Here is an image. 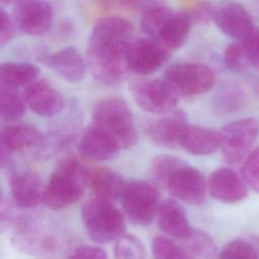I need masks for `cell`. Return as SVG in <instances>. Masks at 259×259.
<instances>
[{
	"label": "cell",
	"instance_id": "1",
	"mask_svg": "<svg viewBox=\"0 0 259 259\" xmlns=\"http://www.w3.org/2000/svg\"><path fill=\"white\" fill-rule=\"evenodd\" d=\"M134 27L121 17L99 19L87 47V60L93 77L101 84L115 86L127 75V53L133 42Z\"/></svg>",
	"mask_w": 259,
	"mask_h": 259
},
{
	"label": "cell",
	"instance_id": "2",
	"mask_svg": "<svg viewBox=\"0 0 259 259\" xmlns=\"http://www.w3.org/2000/svg\"><path fill=\"white\" fill-rule=\"evenodd\" d=\"M16 249L35 259H59L69 249L71 236L54 219L35 213L19 214L11 228Z\"/></svg>",
	"mask_w": 259,
	"mask_h": 259
},
{
	"label": "cell",
	"instance_id": "3",
	"mask_svg": "<svg viewBox=\"0 0 259 259\" xmlns=\"http://www.w3.org/2000/svg\"><path fill=\"white\" fill-rule=\"evenodd\" d=\"M154 181L164 187L174 198L191 205H199L205 199L207 181L202 173L180 158L160 155L151 165Z\"/></svg>",
	"mask_w": 259,
	"mask_h": 259
},
{
	"label": "cell",
	"instance_id": "4",
	"mask_svg": "<svg viewBox=\"0 0 259 259\" xmlns=\"http://www.w3.org/2000/svg\"><path fill=\"white\" fill-rule=\"evenodd\" d=\"M90 167L75 157L59 163L44 190L42 202L52 209H63L80 200L88 187Z\"/></svg>",
	"mask_w": 259,
	"mask_h": 259
},
{
	"label": "cell",
	"instance_id": "5",
	"mask_svg": "<svg viewBox=\"0 0 259 259\" xmlns=\"http://www.w3.org/2000/svg\"><path fill=\"white\" fill-rule=\"evenodd\" d=\"M81 219L88 237L95 243L117 241L126 234L124 217L113 201L92 197L83 204Z\"/></svg>",
	"mask_w": 259,
	"mask_h": 259
},
{
	"label": "cell",
	"instance_id": "6",
	"mask_svg": "<svg viewBox=\"0 0 259 259\" xmlns=\"http://www.w3.org/2000/svg\"><path fill=\"white\" fill-rule=\"evenodd\" d=\"M92 123L108 133L120 150L128 149L138 142V132L126 101L119 97L99 100L92 111Z\"/></svg>",
	"mask_w": 259,
	"mask_h": 259
},
{
	"label": "cell",
	"instance_id": "7",
	"mask_svg": "<svg viewBox=\"0 0 259 259\" xmlns=\"http://www.w3.org/2000/svg\"><path fill=\"white\" fill-rule=\"evenodd\" d=\"M120 200L128 220L142 226L150 224L157 217L162 202L157 187L144 180L125 182Z\"/></svg>",
	"mask_w": 259,
	"mask_h": 259
},
{
	"label": "cell",
	"instance_id": "8",
	"mask_svg": "<svg viewBox=\"0 0 259 259\" xmlns=\"http://www.w3.org/2000/svg\"><path fill=\"white\" fill-rule=\"evenodd\" d=\"M132 97L143 110L164 115L175 108L178 93L164 79H135L130 85Z\"/></svg>",
	"mask_w": 259,
	"mask_h": 259
},
{
	"label": "cell",
	"instance_id": "9",
	"mask_svg": "<svg viewBox=\"0 0 259 259\" xmlns=\"http://www.w3.org/2000/svg\"><path fill=\"white\" fill-rule=\"evenodd\" d=\"M181 95L194 96L209 91L215 82L213 71L206 65L182 62L171 65L164 78Z\"/></svg>",
	"mask_w": 259,
	"mask_h": 259
},
{
	"label": "cell",
	"instance_id": "10",
	"mask_svg": "<svg viewBox=\"0 0 259 259\" xmlns=\"http://www.w3.org/2000/svg\"><path fill=\"white\" fill-rule=\"evenodd\" d=\"M259 136V121L252 117L241 118L227 124L221 132V150L230 164L243 160Z\"/></svg>",
	"mask_w": 259,
	"mask_h": 259
},
{
	"label": "cell",
	"instance_id": "11",
	"mask_svg": "<svg viewBox=\"0 0 259 259\" xmlns=\"http://www.w3.org/2000/svg\"><path fill=\"white\" fill-rule=\"evenodd\" d=\"M16 27L28 35H41L52 26L54 8L47 0H17L13 5Z\"/></svg>",
	"mask_w": 259,
	"mask_h": 259
},
{
	"label": "cell",
	"instance_id": "12",
	"mask_svg": "<svg viewBox=\"0 0 259 259\" xmlns=\"http://www.w3.org/2000/svg\"><path fill=\"white\" fill-rule=\"evenodd\" d=\"M170 54L171 52L155 38L133 40L127 53L128 70L139 75L152 74L167 62Z\"/></svg>",
	"mask_w": 259,
	"mask_h": 259
},
{
	"label": "cell",
	"instance_id": "13",
	"mask_svg": "<svg viewBox=\"0 0 259 259\" xmlns=\"http://www.w3.org/2000/svg\"><path fill=\"white\" fill-rule=\"evenodd\" d=\"M213 21L219 29L238 41L245 40L255 29L248 10L240 3L228 1L217 8Z\"/></svg>",
	"mask_w": 259,
	"mask_h": 259
},
{
	"label": "cell",
	"instance_id": "14",
	"mask_svg": "<svg viewBox=\"0 0 259 259\" xmlns=\"http://www.w3.org/2000/svg\"><path fill=\"white\" fill-rule=\"evenodd\" d=\"M187 125L186 113L176 109L149 123L146 134L149 140L159 147L176 148L180 147V141Z\"/></svg>",
	"mask_w": 259,
	"mask_h": 259
},
{
	"label": "cell",
	"instance_id": "15",
	"mask_svg": "<svg viewBox=\"0 0 259 259\" xmlns=\"http://www.w3.org/2000/svg\"><path fill=\"white\" fill-rule=\"evenodd\" d=\"M78 150L86 159L106 161L116 157L120 148L108 133L91 122L81 135Z\"/></svg>",
	"mask_w": 259,
	"mask_h": 259
},
{
	"label": "cell",
	"instance_id": "16",
	"mask_svg": "<svg viewBox=\"0 0 259 259\" xmlns=\"http://www.w3.org/2000/svg\"><path fill=\"white\" fill-rule=\"evenodd\" d=\"M23 97L28 107L42 117L55 116L64 109L62 94L44 80H36L26 86Z\"/></svg>",
	"mask_w": 259,
	"mask_h": 259
},
{
	"label": "cell",
	"instance_id": "17",
	"mask_svg": "<svg viewBox=\"0 0 259 259\" xmlns=\"http://www.w3.org/2000/svg\"><path fill=\"white\" fill-rule=\"evenodd\" d=\"M207 190L213 198L226 203L239 202L248 194L244 179L230 168L214 170L207 179Z\"/></svg>",
	"mask_w": 259,
	"mask_h": 259
},
{
	"label": "cell",
	"instance_id": "18",
	"mask_svg": "<svg viewBox=\"0 0 259 259\" xmlns=\"http://www.w3.org/2000/svg\"><path fill=\"white\" fill-rule=\"evenodd\" d=\"M42 62L53 72L69 83H78L85 77L86 63L80 53L73 47H68L47 55Z\"/></svg>",
	"mask_w": 259,
	"mask_h": 259
},
{
	"label": "cell",
	"instance_id": "19",
	"mask_svg": "<svg viewBox=\"0 0 259 259\" xmlns=\"http://www.w3.org/2000/svg\"><path fill=\"white\" fill-rule=\"evenodd\" d=\"M157 221L160 230L173 239L185 241L193 232L184 208L175 199L168 198L161 202Z\"/></svg>",
	"mask_w": 259,
	"mask_h": 259
},
{
	"label": "cell",
	"instance_id": "20",
	"mask_svg": "<svg viewBox=\"0 0 259 259\" xmlns=\"http://www.w3.org/2000/svg\"><path fill=\"white\" fill-rule=\"evenodd\" d=\"M11 198L20 208L33 207L44 199L45 185L40 178L31 172L13 173L9 180Z\"/></svg>",
	"mask_w": 259,
	"mask_h": 259
},
{
	"label": "cell",
	"instance_id": "21",
	"mask_svg": "<svg viewBox=\"0 0 259 259\" xmlns=\"http://www.w3.org/2000/svg\"><path fill=\"white\" fill-rule=\"evenodd\" d=\"M220 147L221 133L200 125L188 124L180 141V148L195 156L212 154Z\"/></svg>",
	"mask_w": 259,
	"mask_h": 259
},
{
	"label": "cell",
	"instance_id": "22",
	"mask_svg": "<svg viewBox=\"0 0 259 259\" xmlns=\"http://www.w3.org/2000/svg\"><path fill=\"white\" fill-rule=\"evenodd\" d=\"M45 135L33 124L16 123L3 127L1 133V147L10 152L34 149L41 146Z\"/></svg>",
	"mask_w": 259,
	"mask_h": 259
},
{
	"label": "cell",
	"instance_id": "23",
	"mask_svg": "<svg viewBox=\"0 0 259 259\" xmlns=\"http://www.w3.org/2000/svg\"><path fill=\"white\" fill-rule=\"evenodd\" d=\"M125 181L115 171L106 167H90L88 187L98 197L106 200L120 199Z\"/></svg>",
	"mask_w": 259,
	"mask_h": 259
},
{
	"label": "cell",
	"instance_id": "24",
	"mask_svg": "<svg viewBox=\"0 0 259 259\" xmlns=\"http://www.w3.org/2000/svg\"><path fill=\"white\" fill-rule=\"evenodd\" d=\"M192 22L193 20L189 12L173 13L155 39L161 42L169 52L175 51L186 41Z\"/></svg>",
	"mask_w": 259,
	"mask_h": 259
},
{
	"label": "cell",
	"instance_id": "25",
	"mask_svg": "<svg viewBox=\"0 0 259 259\" xmlns=\"http://www.w3.org/2000/svg\"><path fill=\"white\" fill-rule=\"evenodd\" d=\"M39 68L29 62H5L0 67V84L16 89L36 81Z\"/></svg>",
	"mask_w": 259,
	"mask_h": 259
},
{
	"label": "cell",
	"instance_id": "26",
	"mask_svg": "<svg viewBox=\"0 0 259 259\" xmlns=\"http://www.w3.org/2000/svg\"><path fill=\"white\" fill-rule=\"evenodd\" d=\"M212 104L219 114H233L244 108L246 95L237 85H225L214 94Z\"/></svg>",
	"mask_w": 259,
	"mask_h": 259
},
{
	"label": "cell",
	"instance_id": "27",
	"mask_svg": "<svg viewBox=\"0 0 259 259\" xmlns=\"http://www.w3.org/2000/svg\"><path fill=\"white\" fill-rule=\"evenodd\" d=\"M173 10L164 3L152 6L142 12L141 29L148 37L156 38L166 21L173 15Z\"/></svg>",
	"mask_w": 259,
	"mask_h": 259
},
{
	"label": "cell",
	"instance_id": "28",
	"mask_svg": "<svg viewBox=\"0 0 259 259\" xmlns=\"http://www.w3.org/2000/svg\"><path fill=\"white\" fill-rule=\"evenodd\" d=\"M25 112V100L16 89L0 87V114L4 120L12 121L20 118Z\"/></svg>",
	"mask_w": 259,
	"mask_h": 259
},
{
	"label": "cell",
	"instance_id": "29",
	"mask_svg": "<svg viewBox=\"0 0 259 259\" xmlns=\"http://www.w3.org/2000/svg\"><path fill=\"white\" fill-rule=\"evenodd\" d=\"M183 246L197 259H213L217 255V247L211 237L203 231L193 230L188 239L183 241Z\"/></svg>",
	"mask_w": 259,
	"mask_h": 259
},
{
	"label": "cell",
	"instance_id": "30",
	"mask_svg": "<svg viewBox=\"0 0 259 259\" xmlns=\"http://www.w3.org/2000/svg\"><path fill=\"white\" fill-rule=\"evenodd\" d=\"M152 254L154 259H193L183 245L165 236H157L153 239Z\"/></svg>",
	"mask_w": 259,
	"mask_h": 259
},
{
	"label": "cell",
	"instance_id": "31",
	"mask_svg": "<svg viewBox=\"0 0 259 259\" xmlns=\"http://www.w3.org/2000/svg\"><path fill=\"white\" fill-rule=\"evenodd\" d=\"M115 259H146V251L142 241L133 234H124L114 245Z\"/></svg>",
	"mask_w": 259,
	"mask_h": 259
},
{
	"label": "cell",
	"instance_id": "32",
	"mask_svg": "<svg viewBox=\"0 0 259 259\" xmlns=\"http://www.w3.org/2000/svg\"><path fill=\"white\" fill-rule=\"evenodd\" d=\"M218 259H258L256 249L241 239L229 242L219 253Z\"/></svg>",
	"mask_w": 259,
	"mask_h": 259
},
{
	"label": "cell",
	"instance_id": "33",
	"mask_svg": "<svg viewBox=\"0 0 259 259\" xmlns=\"http://www.w3.org/2000/svg\"><path fill=\"white\" fill-rule=\"evenodd\" d=\"M241 174L245 183L253 191L259 193V146L247 156L243 163Z\"/></svg>",
	"mask_w": 259,
	"mask_h": 259
},
{
	"label": "cell",
	"instance_id": "34",
	"mask_svg": "<svg viewBox=\"0 0 259 259\" xmlns=\"http://www.w3.org/2000/svg\"><path fill=\"white\" fill-rule=\"evenodd\" d=\"M224 63L232 71H243L249 64L243 41L230 44L224 51Z\"/></svg>",
	"mask_w": 259,
	"mask_h": 259
},
{
	"label": "cell",
	"instance_id": "35",
	"mask_svg": "<svg viewBox=\"0 0 259 259\" xmlns=\"http://www.w3.org/2000/svg\"><path fill=\"white\" fill-rule=\"evenodd\" d=\"M248 64L259 70V27H255L253 32L243 40Z\"/></svg>",
	"mask_w": 259,
	"mask_h": 259
},
{
	"label": "cell",
	"instance_id": "36",
	"mask_svg": "<svg viewBox=\"0 0 259 259\" xmlns=\"http://www.w3.org/2000/svg\"><path fill=\"white\" fill-rule=\"evenodd\" d=\"M67 259H107V254L98 246L81 245L75 248Z\"/></svg>",
	"mask_w": 259,
	"mask_h": 259
},
{
	"label": "cell",
	"instance_id": "37",
	"mask_svg": "<svg viewBox=\"0 0 259 259\" xmlns=\"http://www.w3.org/2000/svg\"><path fill=\"white\" fill-rule=\"evenodd\" d=\"M15 204L14 202L7 198L1 199V205H0V228L1 231L4 232L8 229H11L14 225L15 221L17 220L18 215L15 212Z\"/></svg>",
	"mask_w": 259,
	"mask_h": 259
},
{
	"label": "cell",
	"instance_id": "38",
	"mask_svg": "<svg viewBox=\"0 0 259 259\" xmlns=\"http://www.w3.org/2000/svg\"><path fill=\"white\" fill-rule=\"evenodd\" d=\"M215 11H217V8L210 2L203 1L198 3L192 9V11L190 12V15L193 22L204 24L214 19Z\"/></svg>",
	"mask_w": 259,
	"mask_h": 259
},
{
	"label": "cell",
	"instance_id": "39",
	"mask_svg": "<svg viewBox=\"0 0 259 259\" xmlns=\"http://www.w3.org/2000/svg\"><path fill=\"white\" fill-rule=\"evenodd\" d=\"M1 31H0V45L1 47L9 44L14 37V32L16 28V24L14 22L13 17H11L4 9L1 7Z\"/></svg>",
	"mask_w": 259,
	"mask_h": 259
},
{
	"label": "cell",
	"instance_id": "40",
	"mask_svg": "<svg viewBox=\"0 0 259 259\" xmlns=\"http://www.w3.org/2000/svg\"><path fill=\"white\" fill-rule=\"evenodd\" d=\"M119 5L132 9V10H140L144 12L148 8L155 6L157 4L163 3V0H114Z\"/></svg>",
	"mask_w": 259,
	"mask_h": 259
},
{
	"label": "cell",
	"instance_id": "41",
	"mask_svg": "<svg viewBox=\"0 0 259 259\" xmlns=\"http://www.w3.org/2000/svg\"><path fill=\"white\" fill-rule=\"evenodd\" d=\"M2 6H7V5H14L17 0H0Z\"/></svg>",
	"mask_w": 259,
	"mask_h": 259
}]
</instances>
